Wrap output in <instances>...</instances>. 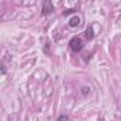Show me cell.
Segmentation results:
<instances>
[{
	"instance_id": "4",
	"label": "cell",
	"mask_w": 121,
	"mask_h": 121,
	"mask_svg": "<svg viewBox=\"0 0 121 121\" xmlns=\"http://www.w3.org/2000/svg\"><path fill=\"white\" fill-rule=\"evenodd\" d=\"M44 6H46V9L43 10V13H44V14H47V13L53 12V7H50V3H44Z\"/></svg>"
},
{
	"instance_id": "5",
	"label": "cell",
	"mask_w": 121,
	"mask_h": 121,
	"mask_svg": "<svg viewBox=\"0 0 121 121\" xmlns=\"http://www.w3.org/2000/svg\"><path fill=\"white\" fill-rule=\"evenodd\" d=\"M57 121H69V117L67 115H60Z\"/></svg>"
},
{
	"instance_id": "1",
	"label": "cell",
	"mask_w": 121,
	"mask_h": 121,
	"mask_svg": "<svg viewBox=\"0 0 121 121\" xmlns=\"http://www.w3.org/2000/svg\"><path fill=\"white\" fill-rule=\"evenodd\" d=\"M69 46H70V48H71L73 51L78 53V51H81V50H83L84 43H83V40H81L80 37H77V36H76V37H71V39H70Z\"/></svg>"
},
{
	"instance_id": "3",
	"label": "cell",
	"mask_w": 121,
	"mask_h": 121,
	"mask_svg": "<svg viewBox=\"0 0 121 121\" xmlns=\"http://www.w3.org/2000/svg\"><path fill=\"white\" fill-rule=\"evenodd\" d=\"M84 34H86V39H87V40H91V39L94 37V34H93V29H91V27H88V29L86 30Z\"/></svg>"
},
{
	"instance_id": "2",
	"label": "cell",
	"mask_w": 121,
	"mask_h": 121,
	"mask_svg": "<svg viewBox=\"0 0 121 121\" xmlns=\"http://www.w3.org/2000/svg\"><path fill=\"white\" fill-rule=\"evenodd\" d=\"M80 22H81V19H80L78 16H73V17L69 20V24H70V27H76V26L80 24Z\"/></svg>"
}]
</instances>
